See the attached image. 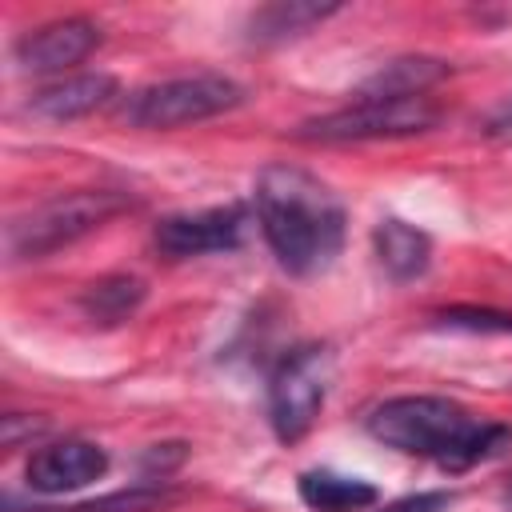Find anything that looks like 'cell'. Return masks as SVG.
Wrapping results in <instances>:
<instances>
[{"mask_svg": "<svg viewBox=\"0 0 512 512\" xmlns=\"http://www.w3.org/2000/svg\"><path fill=\"white\" fill-rule=\"evenodd\" d=\"M256 220L260 232L292 276L324 272L344 244V204L336 192L300 164H268L256 176Z\"/></svg>", "mask_w": 512, "mask_h": 512, "instance_id": "6da1fadb", "label": "cell"}, {"mask_svg": "<svg viewBox=\"0 0 512 512\" xmlns=\"http://www.w3.org/2000/svg\"><path fill=\"white\" fill-rule=\"evenodd\" d=\"M364 428L384 448L432 460L444 472H468L512 448L508 424L480 420L448 396H392L364 416Z\"/></svg>", "mask_w": 512, "mask_h": 512, "instance_id": "7a4b0ae2", "label": "cell"}, {"mask_svg": "<svg viewBox=\"0 0 512 512\" xmlns=\"http://www.w3.org/2000/svg\"><path fill=\"white\" fill-rule=\"evenodd\" d=\"M128 204L132 200L112 188H80V192L52 196V200L28 208L24 216L8 220V228H4L8 260H40L56 248H68L80 236L96 232L116 212H124Z\"/></svg>", "mask_w": 512, "mask_h": 512, "instance_id": "3957f363", "label": "cell"}, {"mask_svg": "<svg viewBox=\"0 0 512 512\" xmlns=\"http://www.w3.org/2000/svg\"><path fill=\"white\" fill-rule=\"evenodd\" d=\"M244 100V88L224 76V72H192V76H172L148 88H136L120 116L132 128H184V124H200L212 120L220 112H232Z\"/></svg>", "mask_w": 512, "mask_h": 512, "instance_id": "277c9868", "label": "cell"}, {"mask_svg": "<svg viewBox=\"0 0 512 512\" xmlns=\"http://www.w3.org/2000/svg\"><path fill=\"white\" fill-rule=\"evenodd\" d=\"M440 104L428 96H356L348 108L324 112L304 120L292 136L308 144H356V140H396V136H416L436 128Z\"/></svg>", "mask_w": 512, "mask_h": 512, "instance_id": "5b68a950", "label": "cell"}, {"mask_svg": "<svg viewBox=\"0 0 512 512\" xmlns=\"http://www.w3.org/2000/svg\"><path fill=\"white\" fill-rule=\"evenodd\" d=\"M332 356L324 344H296L268 376V420L284 444H296L320 416L328 396Z\"/></svg>", "mask_w": 512, "mask_h": 512, "instance_id": "8992f818", "label": "cell"}, {"mask_svg": "<svg viewBox=\"0 0 512 512\" xmlns=\"http://www.w3.org/2000/svg\"><path fill=\"white\" fill-rule=\"evenodd\" d=\"M244 232H248V212L240 204H224V208L164 216L152 240L168 260H188V256H208V252H232L240 248Z\"/></svg>", "mask_w": 512, "mask_h": 512, "instance_id": "52a82bcc", "label": "cell"}, {"mask_svg": "<svg viewBox=\"0 0 512 512\" xmlns=\"http://www.w3.org/2000/svg\"><path fill=\"white\" fill-rule=\"evenodd\" d=\"M104 472H108V452L100 444H92V440H56V444H44L24 464V480L40 496H60V492L88 488Z\"/></svg>", "mask_w": 512, "mask_h": 512, "instance_id": "ba28073f", "label": "cell"}, {"mask_svg": "<svg viewBox=\"0 0 512 512\" xmlns=\"http://www.w3.org/2000/svg\"><path fill=\"white\" fill-rule=\"evenodd\" d=\"M96 48H100V28L84 16H68V20H52V24H40V28L24 32L16 40L12 56L24 72L48 76V72H64V68L80 64Z\"/></svg>", "mask_w": 512, "mask_h": 512, "instance_id": "9c48e42d", "label": "cell"}, {"mask_svg": "<svg viewBox=\"0 0 512 512\" xmlns=\"http://www.w3.org/2000/svg\"><path fill=\"white\" fill-rule=\"evenodd\" d=\"M116 92H120L116 76H108V72H84V76H68V80H56V84L32 92V100L24 108L32 116H40V120L64 124V120H80V116L100 112L104 104H112Z\"/></svg>", "mask_w": 512, "mask_h": 512, "instance_id": "30bf717a", "label": "cell"}, {"mask_svg": "<svg viewBox=\"0 0 512 512\" xmlns=\"http://www.w3.org/2000/svg\"><path fill=\"white\" fill-rule=\"evenodd\" d=\"M372 248H376V260L380 268L396 280V284H408L416 276L428 272L432 264V236L400 216H388L372 228Z\"/></svg>", "mask_w": 512, "mask_h": 512, "instance_id": "8fae6325", "label": "cell"}, {"mask_svg": "<svg viewBox=\"0 0 512 512\" xmlns=\"http://www.w3.org/2000/svg\"><path fill=\"white\" fill-rule=\"evenodd\" d=\"M340 4H312V0H276L248 16V40L252 44H284L304 36L308 28L336 16Z\"/></svg>", "mask_w": 512, "mask_h": 512, "instance_id": "7c38bea8", "label": "cell"}, {"mask_svg": "<svg viewBox=\"0 0 512 512\" xmlns=\"http://www.w3.org/2000/svg\"><path fill=\"white\" fill-rule=\"evenodd\" d=\"M296 492L312 512H364L380 500L376 484H368L360 476H340V472H328V468L300 472Z\"/></svg>", "mask_w": 512, "mask_h": 512, "instance_id": "4fadbf2b", "label": "cell"}, {"mask_svg": "<svg viewBox=\"0 0 512 512\" xmlns=\"http://www.w3.org/2000/svg\"><path fill=\"white\" fill-rule=\"evenodd\" d=\"M448 76V64L436 56H396L388 60L380 72H372L356 96H376V100H392V96H424L432 84H440Z\"/></svg>", "mask_w": 512, "mask_h": 512, "instance_id": "5bb4252c", "label": "cell"}, {"mask_svg": "<svg viewBox=\"0 0 512 512\" xmlns=\"http://www.w3.org/2000/svg\"><path fill=\"white\" fill-rule=\"evenodd\" d=\"M140 304H144V280L124 276V272H120V276H104V280L88 284V288H84V296H80L84 316H88L92 324H104V328L124 324Z\"/></svg>", "mask_w": 512, "mask_h": 512, "instance_id": "9a60e30c", "label": "cell"}, {"mask_svg": "<svg viewBox=\"0 0 512 512\" xmlns=\"http://www.w3.org/2000/svg\"><path fill=\"white\" fill-rule=\"evenodd\" d=\"M172 500V492L164 488V480H144V484H132L124 492H112V496H100V500H88V504H72V508H44V512H156Z\"/></svg>", "mask_w": 512, "mask_h": 512, "instance_id": "2e32d148", "label": "cell"}, {"mask_svg": "<svg viewBox=\"0 0 512 512\" xmlns=\"http://www.w3.org/2000/svg\"><path fill=\"white\" fill-rule=\"evenodd\" d=\"M440 328L456 332H480V336H512V312L500 308H476V304H452L432 316Z\"/></svg>", "mask_w": 512, "mask_h": 512, "instance_id": "e0dca14e", "label": "cell"}, {"mask_svg": "<svg viewBox=\"0 0 512 512\" xmlns=\"http://www.w3.org/2000/svg\"><path fill=\"white\" fill-rule=\"evenodd\" d=\"M452 504H456V492H448V488H432V492L400 496V500L384 504L380 512H448Z\"/></svg>", "mask_w": 512, "mask_h": 512, "instance_id": "ac0fdd59", "label": "cell"}, {"mask_svg": "<svg viewBox=\"0 0 512 512\" xmlns=\"http://www.w3.org/2000/svg\"><path fill=\"white\" fill-rule=\"evenodd\" d=\"M36 432H44V420H32V416H4V424H0V444L4 448H20V440L28 436H36Z\"/></svg>", "mask_w": 512, "mask_h": 512, "instance_id": "d6986e66", "label": "cell"}, {"mask_svg": "<svg viewBox=\"0 0 512 512\" xmlns=\"http://www.w3.org/2000/svg\"><path fill=\"white\" fill-rule=\"evenodd\" d=\"M504 504H508V508H512V484H508V488H504Z\"/></svg>", "mask_w": 512, "mask_h": 512, "instance_id": "ffe728a7", "label": "cell"}]
</instances>
